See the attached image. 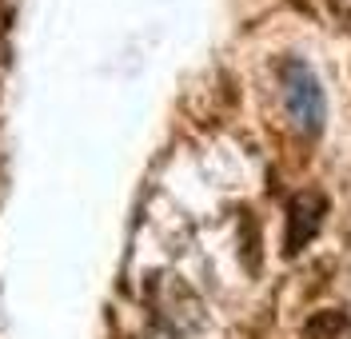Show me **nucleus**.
Wrapping results in <instances>:
<instances>
[{
  "label": "nucleus",
  "mask_w": 351,
  "mask_h": 339,
  "mask_svg": "<svg viewBox=\"0 0 351 339\" xmlns=\"http://www.w3.org/2000/svg\"><path fill=\"white\" fill-rule=\"evenodd\" d=\"M280 88H284V104L295 128L304 136H319L324 132V120H328V96L319 76L311 72V64H304L300 56H287L280 64Z\"/></svg>",
  "instance_id": "obj_1"
},
{
  "label": "nucleus",
  "mask_w": 351,
  "mask_h": 339,
  "mask_svg": "<svg viewBox=\"0 0 351 339\" xmlns=\"http://www.w3.org/2000/svg\"><path fill=\"white\" fill-rule=\"evenodd\" d=\"M328 216V200L319 192H295L287 203V231H284V251L287 255H300V251L315 240V231L324 227Z\"/></svg>",
  "instance_id": "obj_2"
},
{
  "label": "nucleus",
  "mask_w": 351,
  "mask_h": 339,
  "mask_svg": "<svg viewBox=\"0 0 351 339\" xmlns=\"http://www.w3.org/2000/svg\"><path fill=\"white\" fill-rule=\"evenodd\" d=\"M335 327H343V319H339V316H315L311 323H307V336H311V339H319V336L328 339Z\"/></svg>",
  "instance_id": "obj_3"
}]
</instances>
